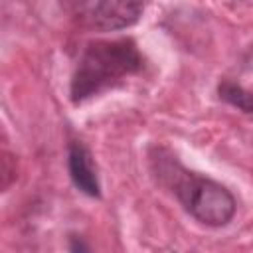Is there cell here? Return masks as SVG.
I'll use <instances>...</instances> for the list:
<instances>
[{
	"label": "cell",
	"instance_id": "obj_1",
	"mask_svg": "<svg viewBox=\"0 0 253 253\" xmlns=\"http://www.w3.org/2000/svg\"><path fill=\"white\" fill-rule=\"evenodd\" d=\"M148 170L154 182L170 192L202 225L223 227L233 219L237 211L235 196L223 184L188 170L170 148L152 146L148 150Z\"/></svg>",
	"mask_w": 253,
	"mask_h": 253
},
{
	"label": "cell",
	"instance_id": "obj_5",
	"mask_svg": "<svg viewBox=\"0 0 253 253\" xmlns=\"http://www.w3.org/2000/svg\"><path fill=\"white\" fill-rule=\"evenodd\" d=\"M217 95H219L221 101L239 109L241 113L253 115V91L245 89L243 85H239L231 79H223L217 85Z\"/></svg>",
	"mask_w": 253,
	"mask_h": 253
},
{
	"label": "cell",
	"instance_id": "obj_4",
	"mask_svg": "<svg viewBox=\"0 0 253 253\" xmlns=\"http://www.w3.org/2000/svg\"><path fill=\"white\" fill-rule=\"evenodd\" d=\"M67 172L73 186L81 194L89 198H101V182L93 156L81 140H71L67 144Z\"/></svg>",
	"mask_w": 253,
	"mask_h": 253
},
{
	"label": "cell",
	"instance_id": "obj_6",
	"mask_svg": "<svg viewBox=\"0 0 253 253\" xmlns=\"http://www.w3.org/2000/svg\"><path fill=\"white\" fill-rule=\"evenodd\" d=\"M69 253H91L87 241L79 235H71L69 237Z\"/></svg>",
	"mask_w": 253,
	"mask_h": 253
},
{
	"label": "cell",
	"instance_id": "obj_2",
	"mask_svg": "<svg viewBox=\"0 0 253 253\" xmlns=\"http://www.w3.org/2000/svg\"><path fill=\"white\" fill-rule=\"evenodd\" d=\"M144 57L132 38L89 42L73 69L69 99L73 105L85 103L109 89L119 87L126 77L140 73Z\"/></svg>",
	"mask_w": 253,
	"mask_h": 253
},
{
	"label": "cell",
	"instance_id": "obj_3",
	"mask_svg": "<svg viewBox=\"0 0 253 253\" xmlns=\"http://www.w3.org/2000/svg\"><path fill=\"white\" fill-rule=\"evenodd\" d=\"M144 4L140 2H75L71 16L85 30L119 32L134 26L142 16Z\"/></svg>",
	"mask_w": 253,
	"mask_h": 253
}]
</instances>
